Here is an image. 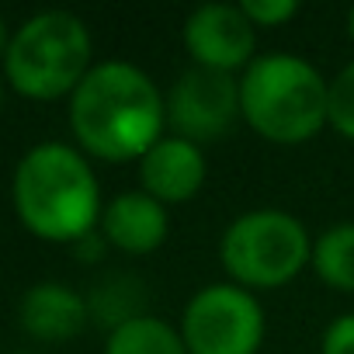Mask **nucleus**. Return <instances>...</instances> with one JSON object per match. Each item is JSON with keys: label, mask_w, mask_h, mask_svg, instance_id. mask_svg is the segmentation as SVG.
<instances>
[{"label": "nucleus", "mask_w": 354, "mask_h": 354, "mask_svg": "<svg viewBox=\"0 0 354 354\" xmlns=\"http://www.w3.org/2000/svg\"><path fill=\"white\" fill-rule=\"evenodd\" d=\"M70 132L91 160L139 163L167 136V94L142 66L101 59L70 94Z\"/></svg>", "instance_id": "1"}, {"label": "nucleus", "mask_w": 354, "mask_h": 354, "mask_svg": "<svg viewBox=\"0 0 354 354\" xmlns=\"http://www.w3.org/2000/svg\"><path fill=\"white\" fill-rule=\"evenodd\" d=\"M11 195L25 230L42 240L77 243L101 226V181L91 156L70 142L32 146L15 167Z\"/></svg>", "instance_id": "2"}, {"label": "nucleus", "mask_w": 354, "mask_h": 354, "mask_svg": "<svg viewBox=\"0 0 354 354\" xmlns=\"http://www.w3.org/2000/svg\"><path fill=\"white\" fill-rule=\"evenodd\" d=\"M330 80L295 53H261L240 73V115L271 146H302L326 129Z\"/></svg>", "instance_id": "3"}, {"label": "nucleus", "mask_w": 354, "mask_h": 354, "mask_svg": "<svg viewBox=\"0 0 354 354\" xmlns=\"http://www.w3.org/2000/svg\"><path fill=\"white\" fill-rule=\"evenodd\" d=\"M94 66V39L84 18L70 11L32 15L4 53L11 87L32 101L70 97Z\"/></svg>", "instance_id": "4"}, {"label": "nucleus", "mask_w": 354, "mask_h": 354, "mask_svg": "<svg viewBox=\"0 0 354 354\" xmlns=\"http://www.w3.org/2000/svg\"><path fill=\"white\" fill-rule=\"evenodd\" d=\"M313 261V233L285 209H250L226 223L219 236V264L226 281L247 292H274L292 285Z\"/></svg>", "instance_id": "5"}, {"label": "nucleus", "mask_w": 354, "mask_h": 354, "mask_svg": "<svg viewBox=\"0 0 354 354\" xmlns=\"http://www.w3.org/2000/svg\"><path fill=\"white\" fill-rule=\"evenodd\" d=\"M177 330L188 354H257L264 347L268 316L254 292L233 281H212L185 302Z\"/></svg>", "instance_id": "6"}, {"label": "nucleus", "mask_w": 354, "mask_h": 354, "mask_svg": "<svg viewBox=\"0 0 354 354\" xmlns=\"http://www.w3.org/2000/svg\"><path fill=\"white\" fill-rule=\"evenodd\" d=\"M240 115V77L188 66L167 91V132L195 146L223 142Z\"/></svg>", "instance_id": "7"}, {"label": "nucleus", "mask_w": 354, "mask_h": 354, "mask_svg": "<svg viewBox=\"0 0 354 354\" xmlns=\"http://www.w3.org/2000/svg\"><path fill=\"white\" fill-rule=\"evenodd\" d=\"M181 46L192 66L240 77L257 59V28L247 21L240 4H202L181 25Z\"/></svg>", "instance_id": "8"}, {"label": "nucleus", "mask_w": 354, "mask_h": 354, "mask_svg": "<svg viewBox=\"0 0 354 354\" xmlns=\"http://www.w3.org/2000/svg\"><path fill=\"white\" fill-rule=\"evenodd\" d=\"M136 170H139V192H146L167 209L195 202L209 181L205 149L170 132L139 156Z\"/></svg>", "instance_id": "9"}, {"label": "nucleus", "mask_w": 354, "mask_h": 354, "mask_svg": "<svg viewBox=\"0 0 354 354\" xmlns=\"http://www.w3.org/2000/svg\"><path fill=\"white\" fill-rule=\"evenodd\" d=\"M97 230L111 250L125 257H149L170 236V209L149 198L146 192L129 188V192H118L111 202H104Z\"/></svg>", "instance_id": "10"}, {"label": "nucleus", "mask_w": 354, "mask_h": 354, "mask_svg": "<svg viewBox=\"0 0 354 354\" xmlns=\"http://www.w3.org/2000/svg\"><path fill=\"white\" fill-rule=\"evenodd\" d=\"M21 326L25 333H32L35 340H73L77 333H84V326L91 323V309H87V295L73 292L70 285L59 281H39L21 295Z\"/></svg>", "instance_id": "11"}, {"label": "nucleus", "mask_w": 354, "mask_h": 354, "mask_svg": "<svg viewBox=\"0 0 354 354\" xmlns=\"http://www.w3.org/2000/svg\"><path fill=\"white\" fill-rule=\"evenodd\" d=\"M146 302H149V292L142 285L139 274H129V271H111L104 274L91 295H87V309H91V323L104 326L108 333L146 316Z\"/></svg>", "instance_id": "12"}, {"label": "nucleus", "mask_w": 354, "mask_h": 354, "mask_svg": "<svg viewBox=\"0 0 354 354\" xmlns=\"http://www.w3.org/2000/svg\"><path fill=\"white\" fill-rule=\"evenodd\" d=\"M309 271L330 292L354 295V223H333L313 236Z\"/></svg>", "instance_id": "13"}, {"label": "nucleus", "mask_w": 354, "mask_h": 354, "mask_svg": "<svg viewBox=\"0 0 354 354\" xmlns=\"http://www.w3.org/2000/svg\"><path fill=\"white\" fill-rule=\"evenodd\" d=\"M104 354H188L177 323L163 316H139L104 337Z\"/></svg>", "instance_id": "14"}, {"label": "nucleus", "mask_w": 354, "mask_h": 354, "mask_svg": "<svg viewBox=\"0 0 354 354\" xmlns=\"http://www.w3.org/2000/svg\"><path fill=\"white\" fill-rule=\"evenodd\" d=\"M326 129H333L340 139L354 142V59L344 63V66L330 77Z\"/></svg>", "instance_id": "15"}, {"label": "nucleus", "mask_w": 354, "mask_h": 354, "mask_svg": "<svg viewBox=\"0 0 354 354\" xmlns=\"http://www.w3.org/2000/svg\"><path fill=\"white\" fill-rule=\"evenodd\" d=\"M240 11L247 15V21L264 32V28H281L299 15L295 0H240Z\"/></svg>", "instance_id": "16"}, {"label": "nucleus", "mask_w": 354, "mask_h": 354, "mask_svg": "<svg viewBox=\"0 0 354 354\" xmlns=\"http://www.w3.org/2000/svg\"><path fill=\"white\" fill-rule=\"evenodd\" d=\"M319 354H354V313H340L323 326Z\"/></svg>", "instance_id": "17"}, {"label": "nucleus", "mask_w": 354, "mask_h": 354, "mask_svg": "<svg viewBox=\"0 0 354 354\" xmlns=\"http://www.w3.org/2000/svg\"><path fill=\"white\" fill-rule=\"evenodd\" d=\"M104 250H108V240L101 236V230H94V233H87L84 240L73 243V257L77 261H87V264H97L104 257Z\"/></svg>", "instance_id": "18"}, {"label": "nucleus", "mask_w": 354, "mask_h": 354, "mask_svg": "<svg viewBox=\"0 0 354 354\" xmlns=\"http://www.w3.org/2000/svg\"><path fill=\"white\" fill-rule=\"evenodd\" d=\"M8 46H11V35H8V21H4V15H0V56L8 53Z\"/></svg>", "instance_id": "19"}, {"label": "nucleus", "mask_w": 354, "mask_h": 354, "mask_svg": "<svg viewBox=\"0 0 354 354\" xmlns=\"http://www.w3.org/2000/svg\"><path fill=\"white\" fill-rule=\"evenodd\" d=\"M347 39H351V42H354V8H351V11H347Z\"/></svg>", "instance_id": "20"}, {"label": "nucleus", "mask_w": 354, "mask_h": 354, "mask_svg": "<svg viewBox=\"0 0 354 354\" xmlns=\"http://www.w3.org/2000/svg\"><path fill=\"white\" fill-rule=\"evenodd\" d=\"M0 104H4V84H0Z\"/></svg>", "instance_id": "21"}]
</instances>
